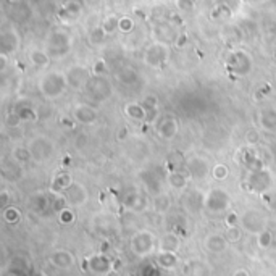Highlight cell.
Returning <instances> with one entry per match:
<instances>
[{"label":"cell","mask_w":276,"mask_h":276,"mask_svg":"<svg viewBox=\"0 0 276 276\" xmlns=\"http://www.w3.org/2000/svg\"><path fill=\"white\" fill-rule=\"evenodd\" d=\"M71 117H73V120L76 121V123L91 126L99 120V113H97L96 108L87 105V103H78V105L73 107Z\"/></svg>","instance_id":"cell-18"},{"label":"cell","mask_w":276,"mask_h":276,"mask_svg":"<svg viewBox=\"0 0 276 276\" xmlns=\"http://www.w3.org/2000/svg\"><path fill=\"white\" fill-rule=\"evenodd\" d=\"M100 27L107 36H113L115 32L120 31V18H117V15H108L107 18H103Z\"/></svg>","instance_id":"cell-38"},{"label":"cell","mask_w":276,"mask_h":276,"mask_svg":"<svg viewBox=\"0 0 276 276\" xmlns=\"http://www.w3.org/2000/svg\"><path fill=\"white\" fill-rule=\"evenodd\" d=\"M247 142H249V147H253L258 142V134L255 129L247 131Z\"/></svg>","instance_id":"cell-53"},{"label":"cell","mask_w":276,"mask_h":276,"mask_svg":"<svg viewBox=\"0 0 276 276\" xmlns=\"http://www.w3.org/2000/svg\"><path fill=\"white\" fill-rule=\"evenodd\" d=\"M152 207L157 213H167L171 207V196L167 192H162L160 196H153Z\"/></svg>","instance_id":"cell-36"},{"label":"cell","mask_w":276,"mask_h":276,"mask_svg":"<svg viewBox=\"0 0 276 276\" xmlns=\"http://www.w3.org/2000/svg\"><path fill=\"white\" fill-rule=\"evenodd\" d=\"M37 87H39L42 97L49 99V100H55V99L63 96L65 91L68 89V84H66L65 73H62V71H49V73H44L41 76Z\"/></svg>","instance_id":"cell-2"},{"label":"cell","mask_w":276,"mask_h":276,"mask_svg":"<svg viewBox=\"0 0 276 276\" xmlns=\"http://www.w3.org/2000/svg\"><path fill=\"white\" fill-rule=\"evenodd\" d=\"M27 149H29L32 162L42 163L50 160L55 153V144L46 136H36L27 142Z\"/></svg>","instance_id":"cell-9"},{"label":"cell","mask_w":276,"mask_h":276,"mask_svg":"<svg viewBox=\"0 0 276 276\" xmlns=\"http://www.w3.org/2000/svg\"><path fill=\"white\" fill-rule=\"evenodd\" d=\"M212 176L217 181H225L226 178L229 176V168L226 167L225 163H217L215 167L212 168Z\"/></svg>","instance_id":"cell-44"},{"label":"cell","mask_w":276,"mask_h":276,"mask_svg":"<svg viewBox=\"0 0 276 276\" xmlns=\"http://www.w3.org/2000/svg\"><path fill=\"white\" fill-rule=\"evenodd\" d=\"M13 112L18 113V115H20V118L23 120V121H26V123H32V121H36L37 117H39L36 110L32 108L27 102H23V100L16 103L15 108H13Z\"/></svg>","instance_id":"cell-34"},{"label":"cell","mask_w":276,"mask_h":276,"mask_svg":"<svg viewBox=\"0 0 276 276\" xmlns=\"http://www.w3.org/2000/svg\"><path fill=\"white\" fill-rule=\"evenodd\" d=\"M27 205H29V208L34 213L42 215V213H46L49 205H50V201H49L46 192L36 191V192H32V194L29 196V199H27Z\"/></svg>","instance_id":"cell-27"},{"label":"cell","mask_w":276,"mask_h":276,"mask_svg":"<svg viewBox=\"0 0 276 276\" xmlns=\"http://www.w3.org/2000/svg\"><path fill=\"white\" fill-rule=\"evenodd\" d=\"M158 249L160 252H170V253H178L181 249V236L168 231L158 239Z\"/></svg>","instance_id":"cell-24"},{"label":"cell","mask_w":276,"mask_h":276,"mask_svg":"<svg viewBox=\"0 0 276 276\" xmlns=\"http://www.w3.org/2000/svg\"><path fill=\"white\" fill-rule=\"evenodd\" d=\"M239 222H241V217L237 215L236 212H229L226 215L225 218V225L226 228H233V226H239Z\"/></svg>","instance_id":"cell-51"},{"label":"cell","mask_w":276,"mask_h":276,"mask_svg":"<svg viewBox=\"0 0 276 276\" xmlns=\"http://www.w3.org/2000/svg\"><path fill=\"white\" fill-rule=\"evenodd\" d=\"M184 171L191 179L202 181L207 178L208 173H210V163H208V160L202 155H191L186 158Z\"/></svg>","instance_id":"cell-12"},{"label":"cell","mask_w":276,"mask_h":276,"mask_svg":"<svg viewBox=\"0 0 276 276\" xmlns=\"http://www.w3.org/2000/svg\"><path fill=\"white\" fill-rule=\"evenodd\" d=\"M63 196L66 199V203L71 208H81L89 202V191H87V187L84 184L78 183V181H75Z\"/></svg>","instance_id":"cell-16"},{"label":"cell","mask_w":276,"mask_h":276,"mask_svg":"<svg viewBox=\"0 0 276 276\" xmlns=\"http://www.w3.org/2000/svg\"><path fill=\"white\" fill-rule=\"evenodd\" d=\"M2 175L7 181H13L15 183V181L21 179V176H23V167L16 162H13V160L3 162L2 163Z\"/></svg>","instance_id":"cell-32"},{"label":"cell","mask_w":276,"mask_h":276,"mask_svg":"<svg viewBox=\"0 0 276 276\" xmlns=\"http://www.w3.org/2000/svg\"><path fill=\"white\" fill-rule=\"evenodd\" d=\"M121 205H123L126 210L139 213L144 212L149 207V199L142 191L139 189H129L121 199Z\"/></svg>","instance_id":"cell-15"},{"label":"cell","mask_w":276,"mask_h":276,"mask_svg":"<svg viewBox=\"0 0 276 276\" xmlns=\"http://www.w3.org/2000/svg\"><path fill=\"white\" fill-rule=\"evenodd\" d=\"M242 236H244V231H242L241 226H233V228H226L225 237H226V241L231 242V244H236V242H239V241L242 239Z\"/></svg>","instance_id":"cell-43"},{"label":"cell","mask_w":276,"mask_h":276,"mask_svg":"<svg viewBox=\"0 0 276 276\" xmlns=\"http://www.w3.org/2000/svg\"><path fill=\"white\" fill-rule=\"evenodd\" d=\"M257 125L267 134H276V108L267 107L258 110L257 113Z\"/></svg>","instance_id":"cell-19"},{"label":"cell","mask_w":276,"mask_h":276,"mask_svg":"<svg viewBox=\"0 0 276 276\" xmlns=\"http://www.w3.org/2000/svg\"><path fill=\"white\" fill-rule=\"evenodd\" d=\"M23 123V120L20 118V115L16 113V112H8L7 113V117H5V125L8 126L10 129H16V128H20V125Z\"/></svg>","instance_id":"cell-47"},{"label":"cell","mask_w":276,"mask_h":276,"mask_svg":"<svg viewBox=\"0 0 276 276\" xmlns=\"http://www.w3.org/2000/svg\"><path fill=\"white\" fill-rule=\"evenodd\" d=\"M176 7H183V10H189L191 7H194V3L192 2H176Z\"/></svg>","instance_id":"cell-55"},{"label":"cell","mask_w":276,"mask_h":276,"mask_svg":"<svg viewBox=\"0 0 276 276\" xmlns=\"http://www.w3.org/2000/svg\"><path fill=\"white\" fill-rule=\"evenodd\" d=\"M226 70L234 76H249L253 70L252 55L244 49H233L225 60Z\"/></svg>","instance_id":"cell-3"},{"label":"cell","mask_w":276,"mask_h":276,"mask_svg":"<svg viewBox=\"0 0 276 276\" xmlns=\"http://www.w3.org/2000/svg\"><path fill=\"white\" fill-rule=\"evenodd\" d=\"M142 108H144V112L147 115V121L146 123H153V120L157 118V113H158V99L155 96H152V94H149L144 99H142V102H139Z\"/></svg>","instance_id":"cell-31"},{"label":"cell","mask_w":276,"mask_h":276,"mask_svg":"<svg viewBox=\"0 0 276 276\" xmlns=\"http://www.w3.org/2000/svg\"><path fill=\"white\" fill-rule=\"evenodd\" d=\"M73 183H75L73 176H71L70 173H66V171H62V173H57L53 176V179L50 183V191L57 196H63Z\"/></svg>","instance_id":"cell-26"},{"label":"cell","mask_w":276,"mask_h":276,"mask_svg":"<svg viewBox=\"0 0 276 276\" xmlns=\"http://www.w3.org/2000/svg\"><path fill=\"white\" fill-rule=\"evenodd\" d=\"M157 134L162 141H173L179 134V121L173 115H165L157 123Z\"/></svg>","instance_id":"cell-17"},{"label":"cell","mask_w":276,"mask_h":276,"mask_svg":"<svg viewBox=\"0 0 276 276\" xmlns=\"http://www.w3.org/2000/svg\"><path fill=\"white\" fill-rule=\"evenodd\" d=\"M268 225L267 217L263 215V212L257 210V208H247V210L241 215V222L239 226L242 228V231L251 236H258L260 233H263Z\"/></svg>","instance_id":"cell-7"},{"label":"cell","mask_w":276,"mask_h":276,"mask_svg":"<svg viewBox=\"0 0 276 276\" xmlns=\"http://www.w3.org/2000/svg\"><path fill=\"white\" fill-rule=\"evenodd\" d=\"M233 276H251L249 275V272H247V270H236V272L233 273Z\"/></svg>","instance_id":"cell-56"},{"label":"cell","mask_w":276,"mask_h":276,"mask_svg":"<svg viewBox=\"0 0 276 276\" xmlns=\"http://www.w3.org/2000/svg\"><path fill=\"white\" fill-rule=\"evenodd\" d=\"M272 242H273V233L270 229H265L263 233L257 236V244L258 247H262V249H268V247L272 246Z\"/></svg>","instance_id":"cell-45"},{"label":"cell","mask_w":276,"mask_h":276,"mask_svg":"<svg viewBox=\"0 0 276 276\" xmlns=\"http://www.w3.org/2000/svg\"><path fill=\"white\" fill-rule=\"evenodd\" d=\"M231 207V196L222 187H212L205 194V212L208 215H222Z\"/></svg>","instance_id":"cell-6"},{"label":"cell","mask_w":276,"mask_h":276,"mask_svg":"<svg viewBox=\"0 0 276 276\" xmlns=\"http://www.w3.org/2000/svg\"><path fill=\"white\" fill-rule=\"evenodd\" d=\"M241 162L247 171H260L267 168V163L258 155V152L253 147H246L241 152Z\"/></svg>","instance_id":"cell-20"},{"label":"cell","mask_w":276,"mask_h":276,"mask_svg":"<svg viewBox=\"0 0 276 276\" xmlns=\"http://www.w3.org/2000/svg\"><path fill=\"white\" fill-rule=\"evenodd\" d=\"M272 186H273V175L268 168L260 171H247L244 187L251 194L263 196L268 191H272Z\"/></svg>","instance_id":"cell-4"},{"label":"cell","mask_w":276,"mask_h":276,"mask_svg":"<svg viewBox=\"0 0 276 276\" xmlns=\"http://www.w3.org/2000/svg\"><path fill=\"white\" fill-rule=\"evenodd\" d=\"M125 115L132 121H137V123H146L147 121V115L144 112V108L139 102H129L125 105Z\"/></svg>","instance_id":"cell-33"},{"label":"cell","mask_w":276,"mask_h":276,"mask_svg":"<svg viewBox=\"0 0 276 276\" xmlns=\"http://www.w3.org/2000/svg\"><path fill=\"white\" fill-rule=\"evenodd\" d=\"M10 201H12V192H10L8 189L0 191V205H7Z\"/></svg>","instance_id":"cell-52"},{"label":"cell","mask_w":276,"mask_h":276,"mask_svg":"<svg viewBox=\"0 0 276 276\" xmlns=\"http://www.w3.org/2000/svg\"><path fill=\"white\" fill-rule=\"evenodd\" d=\"M226 247H228V241H226V237L223 234H218V233H210L205 236V239H203V249L210 253H220V252H225Z\"/></svg>","instance_id":"cell-25"},{"label":"cell","mask_w":276,"mask_h":276,"mask_svg":"<svg viewBox=\"0 0 276 276\" xmlns=\"http://www.w3.org/2000/svg\"><path fill=\"white\" fill-rule=\"evenodd\" d=\"M82 12V5L75 0H68V2L62 3V8L58 10V16L63 23H73L81 16Z\"/></svg>","instance_id":"cell-22"},{"label":"cell","mask_w":276,"mask_h":276,"mask_svg":"<svg viewBox=\"0 0 276 276\" xmlns=\"http://www.w3.org/2000/svg\"><path fill=\"white\" fill-rule=\"evenodd\" d=\"M136 26V21L131 18V16H121L120 18V32H125V34H129L132 32Z\"/></svg>","instance_id":"cell-48"},{"label":"cell","mask_w":276,"mask_h":276,"mask_svg":"<svg viewBox=\"0 0 276 276\" xmlns=\"http://www.w3.org/2000/svg\"><path fill=\"white\" fill-rule=\"evenodd\" d=\"M84 92H86V96L91 99V100L103 102V100H107V99H110V96H112L113 86H112V82H110V79L107 78V76L92 75V78H91L89 82H87Z\"/></svg>","instance_id":"cell-8"},{"label":"cell","mask_w":276,"mask_h":276,"mask_svg":"<svg viewBox=\"0 0 276 276\" xmlns=\"http://www.w3.org/2000/svg\"><path fill=\"white\" fill-rule=\"evenodd\" d=\"M58 220L62 225H71L76 220V215H75V210L71 207H66L65 210H62L58 213Z\"/></svg>","instance_id":"cell-49"},{"label":"cell","mask_w":276,"mask_h":276,"mask_svg":"<svg viewBox=\"0 0 276 276\" xmlns=\"http://www.w3.org/2000/svg\"><path fill=\"white\" fill-rule=\"evenodd\" d=\"M87 265H89V270H92V272L97 275H108L113 270L112 260H110L105 253H96V255H91L87 258Z\"/></svg>","instance_id":"cell-23"},{"label":"cell","mask_w":276,"mask_h":276,"mask_svg":"<svg viewBox=\"0 0 276 276\" xmlns=\"http://www.w3.org/2000/svg\"><path fill=\"white\" fill-rule=\"evenodd\" d=\"M167 184L175 191H184L189 186V176L186 171H173L167 175Z\"/></svg>","instance_id":"cell-29"},{"label":"cell","mask_w":276,"mask_h":276,"mask_svg":"<svg viewBox=\"0 0 276 276\" xmlns=\"http://www.w3.org/2000/svg\"><path fill=\"white\" fill-rule=\"evenodd\" d=\"M50 263L55 265L57 268H62V270H68L73 267V263H75V257H73V253H71L70 251H65V249H58V251H55L52 252V255H50Z\"/></svg>","instance_id":"cell-28"},{"label":"cell","mask_w":276,"mask_h":276,"mask_svg":"<svg viewBox=\"0 0 276 276\" xmlns=\"http://www.w3.org/2000/svg\"><path fill=\"white\" fill-rule=\"evenodd\" d=\"M170 57V49L165 42H153L151 46L146 47L144 50V63L149 68H162V66L168 62Z\"/></svg>","instance_id":"cell-10"},{"label":"cell","mask_w":276,"mask_h":276,"mask_svg":"<svg viewBox=\"0 0 276 276\" xmlns=\"http://www.w3.org/2000/svg\"><path fill=\"white\" fill-rule=\"evenodd\" d=\"M66 84L73 91H84L87 82L91 81L92 75L91 70L84 65H71L68 70L65 71Z\"/></svg>","instance_id":"cell-11"},{"label":"cell","mask_w":276,"mask_h":276,"mask_svg":"<svg viewBox=\"0 0 276 276\" xmlns=\"http://www.w3.org/2000/svg\"><path fill=\"white\" fill-rule=\"evenodd\" d=\"M260 197H262V201H263L265 205H267L268 210L273 212V213H276V189L268 191L267 194H263V196H260Z\"/></svg>","instance_id":"cell-46"},{"label":"cell","mask_w":276,"mask_h":276,"mask_svg":"<svg viewBox=\"0 0 276 276\" xmlns=\"http://www.w3.org/2000/svg\"><path fill=\"white\" fill-rule=\"evenodd\" d=\"M92 73L96 76H105L108 73V66L103 60H96V63L92 65Z\"/></svg>","instance_id":"cell-50"},{"label":"cell","mask_w":276,"mask_h":276,"mask_svg":"<svg viewBox=\"0 0 276 276\" xmlns=\"http://www.w3.org/2000/svg\"><path fill=\"white\" fill-rule=\"evenodd\" d=\"M105 276H120V273H117L115 270H112V272H110L108 275H105Z\"/></svg>","instance_id":"cell-57"},{"label":"cell","mask_w":276,"mask_h":276,"mask_svg":"<svg viewBox=\"0 0 276 276\" xmlns=\"http://www.w3.org/2000/svg\"><path fill=\"white\" fill-rule=\"evenodd\" d=\"M223 34L226 37V41H229L231 44H236L237 41H241L242 39V31L237 27L236 25H228L223 29Z\"/></svg>","instance_id":"cell-41"},{"label":"cell","mask_w":276,"mask_h":276,"mask_svg":"<svg viewBox=\"0 0 276 276\" xmlns=\"http://www.w3.org/2000/svg\"><path fill=\"white\" fill-rule=\"evenodd\" d=\"M29 62L34 65L36 68H47L49 63H50L52 60L47 55L46 50H41V49H32V50H29Z\"/></svg>","instance_id":"cell-35"},{"label":"cell","mask_w":276,"mask_h":276,"mask_svg":"<svg viewBox=\"0 0 276 276\" xmlns=\"http://www.w3.org/2000/svg\"><path fill=\"white\" fill-rule=\"evenodd\" d=\"M179 258L176 253H170V252H160L157 255V263L158 267H162L165 270H173L176 265H178Z\"/></svg>","instance_id":"cell-37"},{"label":"cell","mask_w":276,"mask_h":276,"mask_svg":"<svg viewBox=\"0 0 276 276\" xmlns=\"http://www.w3.org/2000/svg\"><path fill=\"white\" fill-rule=\"evenodd\" d=\"M3 220L7 222L8 225H16L20 222V218H21V212H20V208L18 207H13V205H8V207H5V210H3Z\"/></svg>","instance_id":"cell-40"},{"label":"cell","mask_w":276,"mask_h":276,"mask_svg":"<svg viewBox=\"0 0 276 276\" xmlns=\"http://www.w3.org/2000/svg\"><path fill=\"white\" fill-rule=\"evenodd\" d=\"M8 58L10 57H7V55H3V53H0V71H3L7 70V63H8Z\"/></svg>","instance_id":"cell-54"},{"label":"cell","mask_w":276,"mask_h":276,"mask_svg":"<svg viewBox=\"0 0 276 276\" xmlns=\"http://www.w3.org/2000/svg\"><path fill=\"white\" fill-rule=\"evenodd\" d=\"M113 76L117 78L118 82L125 86H134L139 81V75H137L136 68H132L128 63H120L118 66H115Z\"/></svg>","instance_id":"cell-21"},{"label":"cell","mask_w":276,"mask_h":276,"mask_svg":"<svg viewBox=\"0 0 276 276\" xmlns=\"http://www.w3.org/2000/svg\"><path fill=\"white\" fill-rule=\"evenodd\" d=\"M205 194L201 189H189L183 196V208L189 215H201L205 212Z\"/></svg>","instance_id":"cell-14"},{"label":"cell","mask_w":276,"mask_h":276,"mask_svg":"<svg viewBox=\"0 0 276 276\" xmlns=\"http://www.w3.org/2000/svg\"><path fill=\"white\" fill-rule=\"evenodd\" d=\"M71 49H73V37H71L68 31L53 29L49 32L44 50L47 52L50 60H60L66 57L71 52Z\"/></svg>","instance_id":"cell-1"},{"label":"cell","mask_w":276,"mask_h":276,"mask_svg":"<svg viewBox=\"0 0 276 276\" xmlns=\"http://www.w3.org/2000/svg\"><path fill=\"white\" fill-rule=\"evenodd\" d=\"M158 246L157 237L149 229H137L129 239V249L137 257H147Z\"/></svg>","instance_id":"cell-5"},{"label":"cell","mask_w":276,"mask_h":276,"mask_svg":"<svg viewBox=\"0 0 276 276\" xmlns=\"http://www.w3.org/2000/svg\"><path fill=\"white\" fill-rule=\"evenodd\" d=\"M20 46H21V39L18 31L13 26H3L2 31H0V47H2V52L0 53L12 57V55H15L20 50Z\"/></svg>","instance_id":"cell-13"},{"label":"cell","mask_w":276,"mask_h":276,"mask_svg":"<svg viewBox=\"0 0 276 276\" xmlns=\"http://www.w3.org/2000/svg\"><path fill=\"white\" fill-rule=\"evenodd\" d=\"M186 276H210V267L202 260H189L184 265Z\"/></svg>","instance_id":"cell-30"},{"label":"cell","mask_w":276,"mask_h":276,"mask_svg":"<svg viewBox=\"0 0 276 276\" xmlns=\"http://www.w3.org/2000/svg\"><path fill=\"white\" fill-rule=\"evenodd\" d=\"M105 37H107V34L103 32L100 25L92 27V29L89 31V42L92 44V46H100V44H103V41H105Z\"/></svg>","instance_id":"cell-42"},{"label":"cell","mask_w":276,"mask_h":276,"mask_svg":"<svg viewBox=\"0 0 276 276\" xmlns=\"http://www.w3.org/2000/svg\"><path fill=\"white\" fill-rule=\"evenodd\" d=\"M10 157H12L13 162H16L18 165H21V167H23L25 163L29 162V160H32V158H31V153H29V149L23 147V146L15 147L13 151H12V155H10Z\"/></svg>","instance_id":"cell-39"}]
</instances>
